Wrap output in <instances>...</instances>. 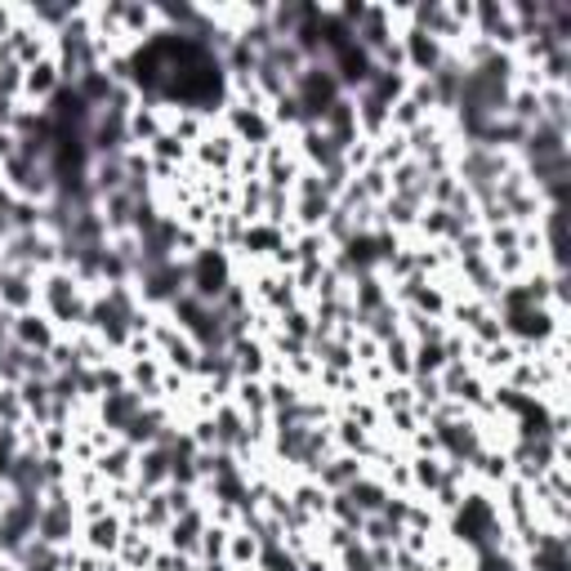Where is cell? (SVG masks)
Returning a JSON list of instances; mask_svg holds the SVG:
<instances>
[{"label": "cell", "mask_w": 571, "mask_h": 571, "mask_svg": "<svg viewBox=\"0 0 571 571\" xmlns=\"http://www.w3.org/2000/svg\"><path fill=\"white\" fill-rule=\"evenodd\" d=\"M232 281H237V259H232V250L206 241V246L188 259V295H192V300L219 304Z\"/></svg>", "instance_id": "6da1fadb"}, {"label": "cell", "mask_w": 571, "mask_h": 571, "mask_svg": "<svg viewBox=\"0 0 571 571\" xmlns=\"http://www.w3.org/2000/svg\"><path fill=\"white\" fill-rule=\"evenodd\" d=\"M291 99L300 103L304 126H318V121L344 99V90H340V81H335V72H331L327 63H309V68L291 81Z\"/></svg>", "instance_id": "7a4b0ae2"}, {"label": "cell", "mask_w": 571, "mask_h": 571, "mask_svg": "<svg viewBox=\"0 0 571 571\" xmlns=\"http://www.w3.org/2000/svg\"><path fill=\"white\" fill-rule=\"evenodd\" d=\"M237 152H241V148H237V139L214 121V126L192 143V166H197L201 174H214V179H219V174H232Z\"/></svg>", "instance_id": "3957f363"}, {"label": "cell", "mask_w": 571, "mask_h": 571, "mask_svg": "<svg viewBox=\"0 0 571 571\" xmlns=\"http://www.w3.org/2000/svg\"><path fill=\"white\" fill-rule=\"evenodd\" d=\"M0 309L14 313V318L41 309V272H32V268H6L0 272Z\"/></svg>", "instance_id": "277c9868"}, {"label": "cell", "mask_w": 571, "mask_h": 571, "mask_svg": "<svg viewBox=\"0 0 571 571\" xmlns=\"http://www.w3.org/2000/svg\"><path fill=\"white\" fill-rule=\"evenodd\" d=\"M59 340H63V331H59L41 309L19 313V318H14V327H10V344H14V349H23V353H50Z\"/></svg>", "instance_id": "5b68a950"}, {"label": "cell", "mask_w": 571, "mask_h": 571, "mask_svg": "<svg viewBox=\"0 0 571 571\" xmlns=\"http://www.w3.org/2000/svg\"><path fill=\"white\" fill-rule=\"evenodd\" d=\"M63 90V77H59V63L54 54L23 68V108H50V99Z\"/></svg>", "instance_id": "8992f818"}, {"label": "cell", "mask_w": 571, "mask_h": 571, "mask_svg": "<svg viewBox=\"0 0 571 571\" xmlns=\"http://www.w3.org/2000/svg\"><path fill=\"white\" fill-rule=\"evenodd\" d=\"M318 130L340 148V152H349L353 143H362V126H358V108H353V94H344L322 121H318Z\"/></svg>", "instance_id": "52a82bcc"}, {"label": "cell", "mask_w": 571, "mask_h": 571, "mask_svg": "<svg viewBox=\"0 0 571 571\" xmlns=\"http://www.w3.org/2000/svg\"><path fill=\"white\" fill-rule=\"evenodd\" d=\"M121 535H126V518L121 513H103L94 522H81V540L77 544L90 549V553H99V558H117Z\"/></svg>", "instance_id": "ba28073f"}, {"label": "cell", "mask_w": 571, "mask_h": 571, "mask_svg": "<svg viewBox=\"0 0 571 571\" xmlns=\"http://www.w3.org/2000/svg\"><path fill=\"white\" fill-rule=\"evenodd\" d=\"M143 407H148V402H143L134 389H121V393H108V398H99L94 415H99V424H103V429H112V433L121 438V433L134 424V415H139Z\"/></svg>", "instance_id": "9c48e42d"}, {"label": "cell", "mask_w": 571, "mask_h": 571, "mask_svg": "<svg viewBox=\"0 0 571 571\" xmlns=\"http://www.w3.org/2000/svg\"><path fill=\"white\" fill-rule=\"evenodd\" d=\"M362 473H367V460H358V455H349V451H331V455L318 464V473H313V478L335 495V491H349Z\"/></svg>", "instance_id": "30bf717a"}, {"label": "cell", "mask_w": 571, "mask_h": 571, "mask_svg": "<svg viewBox=\"0 0 571 571\" xmlns=\"http://www.w3.org/2000/svg\"><path fill=\"white\" fill-rule=\"evenodd\" d=\"M161 134H166V108H157V103H134L130 117H126V139H130V148H148V143H157Z\"/></svg>", "instance_id": "8fae6325"}, {"label": "cell", "mask_w": 571, "mask_h": 571, "mask_svg": "<svg viewBox=\"0 0 571 571\" xmlns=\"http://www.w3.org/2000/svg\"><path fill=\"white\" fill-rule=\"evenodd\" d=\"M134 464H139V451L130 442H117V447L99 451V460L90 469L103 478V487H117V482H134Z\"/></svg>", "instance_id": "7c38bea8"}, {"label": "cell", "mask_w": 571, "mask_h": 571, "mask_svg": "<svg viewBox=\"0 0 571 571\" xmlns=\"http://www.w3.org/2000/svg\"><path fill=\"white\" fill-rule=\"evenodd\" d=\"M407 469H411L415 500H429L442 487V478H447V460L442 455H407Z\"/></svg>", "instance_id": "4fadbf2b"}, {"label": "cell", "mask_w": 571, "mask_h": 571, "mask_svg": "<svg viewBox=\"0 0 571 571\" xmlns=\"http://www.w3.org/2000/svg\"><path fill=\"white\" fill-rule=\"evenodd\" d=\"M344 495H349V500H353V504H358V509L371 518V513H384V504H389V495H393V491L384 487V478L362 473V478H358V482H353Z\"/></svg>", "instance_id": "5bb4252c"}, {"label": "cell", "mask_w": 571, "mask_h": 571, "mask_svg": "<svg viewBox=\"0 0 571 571\" xmlns=\"http://www.w3.org/2000/svg\"><path fill=\"white\" fill-rule=\"evenodd\" d=\"M259 553H263V540L250 527H232L228 531V549H223L228 567H259Z\"/></svg>", "instance_id": "9a60e30c"}, {"label": "cell", "mask_w": 571, "mask_h": 571, "mask_svg": "<svg viewBox=\"0 0 571 571\" xmlns=\"http://www.w3.org/2000/svg\"><path fill=\"white\" fill-rule=\"evenodd\" d=\"M223 549H228V527L206 522V531L197 540V562H223Z\"/></svg>", "instance_id": "2e32d148"}, {"label": "cell", "mask_w": 571, "mask_h": 571, "mask_svg": "<svg viewBox=\"0 0 571 571\" xmlns=\"http://www.w3.org/2000/svg\"><path fill=\"white\" fill-rule=\"evenodd\" d=\"M19 23V10H10V6H0V41L10 37V28Z\"/></svg>", "instance_id": "e0dca14e"}, {"label": "cell", "mask_w": 571, "mask_h": 571, "mask_svg": "<svg viewBox=\"0 0 571 571\" xmlns=\"http://www.w3.org/2000/svg\"><path fill=\"white\" fill-rule=\"evenodd\" d=\"M99 571H130V567H126L121 558H103V562H99Z\"/></svg>", "instance_id": "ac0fdd59"}, {"label": "cell", "mask_w": 571, "mask_h": 571, "mask_svg": "<svg viewBox=\"0 0 571 571\" xmlns=\"http://www.w3.org/2000/svg\"><path fill=\"white\" fill-rule=\"evenodd\" d=\"M0 571H19V567H14L10 558H0Z\"/></svg>", "instance_id": "d6986e66"}]
</instances>
